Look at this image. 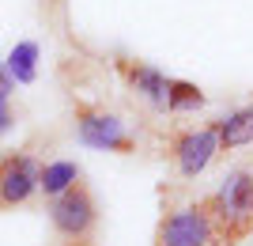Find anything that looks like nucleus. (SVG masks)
Here are the masks:
<instances>
[{"mask_svg":"<svg viewBox=\"0 0 253 246\" xmlns=\"http://www.w3.org/2000/svg\"><path fill=\"white\" fill-rule=\"evenodd\" d=\"M201 102H204L201 87H193V84H181V80H170V91H167V106H170V110L201 106Z\"/></svg>","mask_w":253,"mask_h":246,"instance_id":"11","label":"nucleus"},{"mask_svg":"<svg viewBox=\"0 0 253 246\" xmlns=\"http://www.w3.org/2000/svg\"><path fill=\"white\" fill-rule=\"evenodd\" d=\"M72 182H80V167H76V163H68V159H61V163H45L42 174H38V190H42L45 197H57V193H64Z\"/></svg>","mask_w":253,"mask_h":246,"instance_id":"9","label":"nucleus"},{"mask_svg":"<svg viewBox=\"0 0 253 246\" xmlns=\"http://www.w3.org/2000/svg\"><path fill=\"white\" fill-rule=\"evenodd\" d=\"M38 174L42 167L31 155H4L0 159V208H15L31 201L38 190Z\"/></svg>","mask_w":253,"mask_h":246,"instance_id":"3","label":"nucleus"},{"mask_svg":"<svg viewBox=\"0 0 253 246\" xmlns=\"http://www.w3.org/2000/svg\"><path fill=\"white\" fill-rule=\"evenodd\" d=\"M49 220L57 227V235L84 243L98 224V204H95V193L87 190V182H72L64 193H57L49 201Z\"/></svg>","mask_w":253,"mask_h":246,"instance_id":"1","label":"nucleus"},{"mask_svg":"<svg viewBox=\"0 0 253 246\" xmlns=\"http://www.w3.org/2000/svg\"><path fill=\"white\" fill-rule=\"evenodd\" d=\"M215 204H219V212L234 224H250L253 220V174L238 171L227 178L219 193H215Z\"/></svg>","mask_w":253,"mask_h":246,"instance_id":"6","label":"nucleus"},{"mask_svg":"<svg viewBox=\"0 0 253 246\" xmlns=\"http://www.w3.org/2000/svg\"><path fill=\"white\" fill-rule=\"evenodd\" d=\"M125 76H128V84L136 87L144 98H151L155 106H167V91H170V80L163 72H155L151 64H128L125 68Z\"/></svg>","mask_w":253,"mask_h":246,"instance_id":"7","label":"nucleus"},{"mask_svg":"<svg viewBox=\"0 0 253 246\" xmlns=\"http://www.w3.org/2000/svg\"><path fill=\"white\" fill-rule=\"evenodd\" d=\"M219 151V129H197V133H181L178 144H174V159H178V171L185 178H197L211 163V155Z\"/></svg>","mask_w":253,"mask_h":246,"instance_id":"5","label":"nucleus"},{"mask_svg":"<svg viewBox=\"0 0 253 246\" xmlns=\"http://www.w3.org/2000/svg\"><path fill=\"white\" fill-rule=\"evenodd\" d=\"M11 129V106H8V98H0V137Z\"/></svg>","mask_w":253,"mask_h":246,"instance_id":"12","label":"nucleus"},{"mask_svg":"<svg viewBox=\"0 0 253 246\" xmlns=\"http://www.w3.org/2000/svg\"><path fill=\"white\" fill-rule=\"evenodd\" d=\"M211 243V216L204 208H181L167 216L159 227V246H208Z\"/></svg>","mask_w":253,"mask_h":246,"instance_id":"4","label":"nucleus"},{"mask_svg":"<svg viewBox=\"0 0 253 246\" xmlns=\"http://www.w3.org/2000/svg\"><path fill=\"white\" fill-rule=\"evenodd\" d=\"M76 137L87 148H102V151H128L132 140L125 133V121L106 114L98 106H76Z\"/></svg>","mask_w":253,"mask_h":246,"instance_id":"2","label":"nucleus"},{"mask_svg":"<svg viewBox=\"0 0 253 246\" xmlns=\"http://www.w3.org/2000/svg\"><path fill=\"white\" fill-rule=\"evenodd\" d=\"M215 129H219V144H227V148L253 144V106H246V110H238V114H231V118L215 121Z\"/></svg>","mask_w":253,"mask_h":246,"instance_id":"8","label":"nucleus"},{"mask_svg":"<svg viewBox=\"0 0 253 246\" xmlns=\"http://www.w3.org/2000/svg\"><path fill=\"white\" fill-rule=\"evenodd\" d=\"M34 61H38V46H34V42H19L8 53V64H4V68L11 72L15 84H31V80H34Z\"/></svg>","mask_w":253,"mask_h":246,"instance_id":"10","label":"nucleus"}]
</instances>
